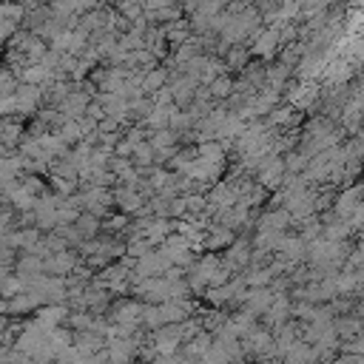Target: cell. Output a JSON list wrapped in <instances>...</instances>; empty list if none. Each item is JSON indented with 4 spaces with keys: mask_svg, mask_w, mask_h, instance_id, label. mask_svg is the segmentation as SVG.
<instances>
[{
    "mask_svg": "<svg viewBox=\"0 0 364 364\" xmlns=\"http://www.w3.org/2000/svg\"><path fill=\"white\" fill-rule=\"evenodd\" d=\"M21 137H23V125L17 123V120H0V145L3 148H12V145H17L21 143Z\"/></svg>",
    "mask_w": 364,
    "mask_h": 364,
    "instance_id": "10",
    "label": "cell"
},
{
    "mask_svg": "<svg viewBox=\"0 0 364 364\" xmlns=\"http://www.w3.org/2000/svg\"><path fill=\"white\" fill-rule=\"evenodd\" d=\"M111 321L125 324V328H137L143 321V304L140 302H117L111 308Z\"/></svg>",
    "mask_w": 364,
    "mask_h": 364,
    "instance_id": "1",
    "label": "cell"
},
{
    "mask_svg": "<svg viewBox=\"0 0 364 364\" xmlns=\"http://www.w3.org/2000/svg\"><path fill=\"white\" fill-rule=\"evenodd\" d=\"M210 236H205V247L208 251H219V247H228L234 242V234H231V228H222V225H214V228H208Z\"/></svg>",
    "mask_w": 364,
    "mask_h": 364,
    "instance_id": "11",
    "label": "cell"
},
{
    "mask_svg": "<svg viewBox=\"0 0 364 364\" xmlns=\"http://www.w3.org/2000/svg\"><path fill=\"white\" fill-rule=\"evenodd\" d=\"M254 43H256V46H251L254 54H259V57H271V54H276V49H279V32H276V29H265V32L256 34V40H254Z\"/></svg>",
    "mask_w": 364,
    "mask_h": 364,
    "instance_id": "6",
    "label": "cell"
},
{
    "mask_svg": "<svg viewBox=\"0 0 364 364\" xmlns=\"http://www.w3.org/2000/svg\"><path fill=\"white\" fill-rule=\"evenodd\" d=\"M74 254L71 251H60V254H51V256H46L43 259V274L46 276H57V279H63V276H69L71 271H74Z\"/></svg>",
    "mask_w": 364,
    "mask_h": 364,
    "instance_id": "3",
    "label": "cell"
},
{
    "mask_svg": "<svg viewBox=\"0 0 364 364\" xmlns=\"http://www.w3.org/2000/svg\"><path fill=\"white\" fill-rule=\"evenodd\" d=\"M208 91H210V97H231V94H234V80L222 74V77H217L214 83L208 86Z\"/></svg>",
    "mask_w": 364,
    "mask_h": 364,
    "instance_id": "22",
    "label": "cell"
},
{
    "mask_svg": "<svg viewBox=\"0 0 364 364\" xmlns=\"http://www.w3.org/2000/svg\"><path fill=\"white\" fill-rule=\"evenodd\" d=\"M148 134H151L148 145L154 148V151H165V148H174V145H177V134L171 131V128H162V131H148Z\"/></svg>",
    "mask_w": 364,
    "mask_h": 364,
    "instance_id": "18",
    "label": "cell"
},
{
    "mask_svg": "<svg viewBox=\"0 0 364 364\" xmlns=\"http://www.w3.org/2000/svg\"><path fill=\"white\" fill-rule=\"evenodd\" d=\"M74 228H77L80 239H83V236H97V231H100V219H97V217H91V214H80L77 222H74Z\"/></svg>",
    "mask_w": 364,
    "mask_h": 364,
    "instance_id": "20",
    "label": "cell"
},
{
    "mask_svg": "<svg viewBox=\"0 0 364 364\" xmlns=\"http://www.w3.org/2000/svg\"><path fill=\"white\" fill-rule=\"evenodd\" d=\"M296 120H299V114H293L291 108H276V111H271V123L274 125H291Z\"/></svg>",
    "mask_w": 364,
    "mask_h": 364,
    "instance_id": "24",
    "label": "cell"
},
{
    "mask_svg": "<svg viewBox=\"0 0 364 364\" xmlns=\"http://www.w3.org/2000/svg\"><path fill=\"white\" fill-rule=\"evenodd\" d=\"M108 364H131V359L137 356V339H114L106 348Z\"/></svg>",
    "mask_w": 364,
    "mask_h": 364,
    "instance_id": "2",
    "label": "cell"
},
{
    "mask_svg": "<svg viewBox=\"0 0 364 364\" xmlns=\"http://www.w3.org/2000/svg\"><path fill=\"white\" fill-rule=\"evenodd\" d=\"M171 111H174V106L171 108H151V114L145 117V128H151V131H162V128H168V120H171Z\"/></svg>",
    "mask_w": 364,
    "mask_h": 364,
    "instance_id": "19",
    "label": "cell"
},
{
    "mask_svg": "<svg viewBox=\"0 0 364 364\" xmlns=\"http://www.w3.org/2000/svg\"><path fill=\"white\" fill-rule=\"evenodd\" d=\"M154 157H157V151L148 145V140L145 143H140L137 148H134V154H131V165L134 168H140V171H148L151 168V162H154Z\"/></svg>",
    "mask_w": 364,
    "mask_h": 364,
    "instance_id": "15",
    "label": "cell"
},
{
    "mask_svg": "<svg viewBox=\"0 0 364 364\" xmlns=\"http://www.w3.org/2000/svg\"><path fill=\"white\" fill-rule=\"evenodd\" d=\"M21 188L26 191V194H32L34 199H40V197H46V182H43L40 177H34V174L23 177V180H21Z\"/></svg>",
    "mask_w": 364,
    "mask_h": 364,
    "instance_id": "21",
    "label": "cell"
},
{
    "mask_svg": "<svg viewBox=\"0 0 364 364\" xmlns=\"http://www.w3.org/2000/svg\"><path fill=\"white\" fill-rule=\"evenodd\" d=\"M245 265H251V251L245 247V242H236L225 254V267H245Z\"/></svg>",
    "mask_w": 364,
    "mask_h": 364,
    "instance_id": "16",
    "label": "cell"
},
{
    "mask_svg": "<svg viewBox=\"0 0 364 364\" xmlns=\"http://www.w3.org/2000/svg\"><path fill=\"white\" fill-rule=\"evenodd\" d=\"M43 100V88H34V86H17L14 91V114H32L37 108V103Z\"/></svg>",
    "mask_w": 364,
    "mask_h": 364,
    "instance_id": "4",
    "label": "cell"
},
{
    "mask_svg": "<svg viewBox=\"0 0 364 364\" xmlns=\"http://www.w3.org/2000/svg\"><path fill=\"white\" fill-rule=\"evenodd\" d=\"M274 276H276L274 267H251V274L245 276V284H251V291H259V287L271 284Z\"/></svg>",
    "mask_w": 364,
    "mask_h": 364,
    "instance_id": "14",
    "label": "cell"
},
{
    "mask_svg": "<svg viewBox=\"0 0 364 364\" xmlns=\"http://www.w3.org/2000/svg\"><path fill=\"white\" fill-rule=\"evenodd\" d=\"M0 321H3V319H0Z\"/></svg>",
    "mask_w": 364,
    "mask_h": 364,
    "instance_id": "31",
    "label": "cell"
},
{
    "mask_svg": "<svg viewBox=\"0 0 364 364\" xmlns=\"http://www.w3.org/2000/svg\"><path fill=\"white\" fill-rule=\"evenodd\" d=\"M114 202H117L123 208V214H140V210L145 208V197L137 194V188L134 185H125V188H117L114 191Z\"/></svg>",
    "mask_w": 364,
    "mask_h": 364,
    "instance_id": "5",
    "label": "cell"
},
{
    "mask_svg": "<svg viewBox=\"0 0 364 364\" xmlns=\"http://www.w3.org/2000/svg\"><path fill=\"white\" fill-rule=\"evenodd\" d=\"M51 182H54V191H57V194H74V191H77V182H74V180L51 177Z\"/></svg>",
    "mask_w": 364,
    "mask_h": 364,
    "instance_id": "27",
    "label": "cell"
},
{
    "mask_svg": "<svg viewBox=\"0 0 364 364\" xmlns=\"http://www.w3.org/2000/svg\"><path fill=\"white\" fill-rule=\"evenodd\" d=\"M287 222H291V214H287L284 208H279V210H274V214H267V217L259 219V231L262 234H282V228Z\"/></svg>",
    "mask_w": 364,
    "mask_h": 364,
    "instance_id": "9",
    "label": "cell"
},
{
    "mask_svg": "<svg viewBox=\"0 0 364 364\" xmlns=\"http://www.w3.org/2000/svg\"><path fill=\"white\" fill-rule=\"evenodd\" d=\"M0 14H12V17H23V6H0Z\"/></svg>",
    "mask_w": 364,
    "mask_h": 364,
    "instance_id": "30",
    "label": "cell"
},
{
    "mask_svg": "<svg viewBox=\"0 0 364 364\" xmlns=\"http://www.w3.org/2000/svg\"><path fill=\"white\" fill-rule=\"evenodd\" d=\"M247 57H251V51H247V49H228L225 63H228V69H245Z\"/></svg>",
    "mask_w": 364,
    "mask_h": 364,
    "instance_id": "23",
    "label": "cell"
},
{
    "mask_svg": "<svg viewBox=\"0 0 364 364\" xmlns=\"http://www.w3.org/2000/svg\"><path fill=\"white\" fill-rule=\"evenodd\" d=\"M100 228H106V231H123V228H128V217L125 214H117V217H106L103 222H100Z\"/></svg>",
    "mask_w": 364,
    "mask_h": 364,
    "instance_id": "25",
    "label": "cell"
},
{
    "mask_svg": "<svg viewBox=\"0 0 364 364\" xmlns=\"http://www.w3.org/2000/svg\"><path fill=\"white\" fill-rule=\"evenodd\" d=\"M12 114H14V94H12V97H0V117H12Z\"/></svg>",
    "mask_w": 364,
    "mask_h": 364,
    "instance_id": "29",
    "label": "cell"
},
{
    "mask_svg": "<svg viewBox=\"0 0 364 364\" xmlns=\"http://www.w3.org/2000/svg\"><path fill=\"white\" fill-rule=\"evenodd\" d=\"M17 34V21H6V17H0V40H6V37Z\"/></svg>",
    "mask_w": 364,
    "mask_h": 364,
    "instance_id": "28",
    "label": "cell"
},
{
    "mask_svg": "<svg viewBox=\"0 0 364 364\" xmlns=\"http://www.w3.org/2000/svg\"><path fill=\"white\" fill-rule=\"evenodd\" d=\"M165 80H168V74H165V69H148L145 74H143V94H157L160 88H165Z\"/></svg>",
    "mask_w": 364,
    "mask_h": 364,
    "instance_id": "13",
    "label": "cell"
},
{
    "mask_svg": "<svg viewBox=\"0 0 364 364\" xmlns=\"http://www.w3.org/2000/svg\"><path fill=\"white\" fill-rule=\"evenodd\" d=\"M57 134H60V140H63L66 145H80V143H83V137H86L77 120H66V123L60 125V131H57Z\"/></svg>",
    "mask_w": 364,
    "mask_h": 364,
    "instance_id": "17",
    "label": "cell"
},
{
    "mask_svg": "<svg viewBox=\"0 0 364 364\" xmlns=\"http://www.w3.org/2000/svg\"><path fill=\"white\" fill-rule=\"evenodd\" d=\"M43 274V259L34 256V254H23L17 259V276L21 279H29V276H40Z\"/></svg>",
    "mask_w": 364,
    "mask_h": 364,
    "instance_id": "12",
    "label": "cell"
},
{
    "mask_svg": "<svg viewBox=\"0 0 364 364\" xmlns=\"http://www.w3.org/2000/svg\"><path fill=\"white\" fill-rule=\"evenodd\" d=\"M51 77H54V74L46 66H40V63H37V66H26L23 74H21L23 86H34V88H40V86L46 88V83H51Z\"/></svg>",
    "mask_w": 364,
    "mask_h": 364,
    "instance_id": "8",
    "label": "cell"
},
{
    "mask_svg": "<svg viewBox=\"0 0 364 364\" xmlns=\"http://www.w3.org/2000/svg\"><path fill=\"white\" fill-rule=\"evenodd\" d=\"M282 162H284V171H304L308 168V157L304 154H287Z\"/></svg>",
    "mask_w": 364,
    "mask_h": 364,
    "instance_id": "26",
    "label": "cell"
},
{
    "mask_svg": "<svg viewBox=\"0 0 364 364\" xmlns=\"http://www.w3.org/2000/svg\"><path fill=\"white\" fill-rule=\"evenodd\" d=\"M361 194H364V188H350V191H344V194L339 197V202H336L339 217L350 219V217H353V210L361 205Z\"/></svg>",
    "mask_w": 364,
    "mask_h": 364,
    "instance_id": "7",
    "label": "cell"
}]
</instances>
